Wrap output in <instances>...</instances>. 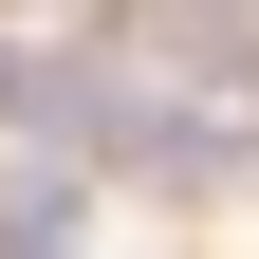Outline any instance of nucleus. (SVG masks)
<instances>
[{
    "label": "nucleus",
    "mask_w": 259,
    "mask_h": 259,
    "mask_svg": "<svg viewBox=\"0 0 259 259\" xmlns=\"http://www.w3.org/2000/svg\"><path fill=\"white\" fill-rule=\"evenodd\" d=\"M0 259H74V167H0Z\"/></svg>",
    "instance_id": "obj_1"
},
{
    "label": "nucleus",
    "mask_w": 259,
    "mask_h": 259,
    "mask_svg": "<svg viewBox=\"0 0 259 259\" xmlns=\"http://www.w3.org/2000/svg\"><path fill=\"white\" fill-rule=\"evenodd\" d=\"M0 111H37V56H0Z\"/></svg>",
    "instance_id": "obj_2"
}]
</instances>
